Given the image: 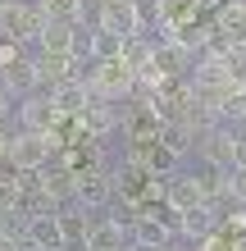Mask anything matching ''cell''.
Masks as SVG:
<instances>
[{"label": "cell", "mask_w": 246, "mask_h": 251, "mask_svg": "<svg viewBox=\"0 0 246 251\" xmlns=\"http://www.w3.org/2000/svg\"><path fill=\"white\" fill-rule=\"evenodd\" d=\"M0 238H5V242H23V238H27V215H23V210L0 215Z\"/></svg>", "instance_id": "obj_24"}, {"label": "cell", "mask_w": 246, "mask_h": 251, "mask_svg": "<svg viewBox=\"0 0 246 251\" xmlns=\"http://www.w3.org/2000/svg\"><path fill=\"white\" fill-rule=\"evenodd\" d=\"M91 27H100V32H110V37H137V23H133V0H105V5L96 9V19Z\"/></svg>", "instance_id": "obj_9"}, {"label": "cell", "mask_w": 246, "mask_h": 251, "mask_svg": "<svg viewBox=\"0 0 246 251\" xmlns=\"http://www.w3.org/2000/svg\"><path fill=\"white\" fill-rule=\"evenodd\" d=\"M50 23H82V0H37Z\"/></svg>", "instance_id": "obj_22"}, {"label": "cell", "mask_w": 246, "mask_h": 251, "mask_svg": "<svg viewBox=\"0 0 246 251\" xmlns=\"http://www.w3.org/2000/svg\"><path fill=\"white\" fill-rule=\"evenodd\" d=\"M50 160H55L50 132H23V128L9 132V169L14 174H41Z\"/></svg>", "instance_id": "obj_1"}, {"label": "cell", "mask_w": 246, "mask_h": 251, "mask_svg": "<svg viewBox=\"0 0 246 251\" xmlns=\"http://www.w3.org/2000/svg\"><path fill=\"white\" fill-rule=\"evenodd\" d=\"M78 251H82V247H78Z\"/></svg>", "instance_id": "obj_34"}, {"label": "cell", "mask_w": 246, "mask_h": 251, "mask_svg": "<svg viewBox=\"0 0 246 251\" xmlns=\"http://www.w3.org/2000/svg\"><path fill=\"white\" fill-rule=\"evenodd\" d=\"M214 228H219V219H214V210H210V205H196V210L178 215V242H187V247L205 242Z\"/></svg>", "instance_id": "obj_15"}, {"label": "cell", "mask_w": 246, "mask_h": 251, "mask_svg": "<svg viewBox=\"0 0 246 251\" xmlns=\"http://www.w3.org/2000/svg\"><path fill=\"white\" fill-rule=\"evenodd\" d=\"M151 50H155V37H123V46H119V60L133 69V73H141L151 64Z\"/></svg>", "instance_id": "obj_19"}, {"label": "cell", "mask_w": 246, "mask_h": 251, "mask_svg": "<svg viewBox=\"0 0 246 251\" xmlns=\"http://www.w3.org/2000/svg\"><path fill=\"white\" fill-rule=\"evenodd\" d=\"M9 165V128H0V169Z\"/></svg>", "instance_id": "obj_28"}, {"label": "cell", "mask_w": 246, "mask_h": 251, "mask_svg": "<svg viewBox=\"0 0 246 251\" xmlns=\"http://www.w3.org/2000/svg\"><path fill=\"white\" fill-rule=\"evenodd\" d=\"M164 251H192V247H187V242H169Z\"/></svg>", "instance_id": "obj_30"}, {"label": "cell", "mask_w": 246, "mask_h": 251, "mask_svg": "<svg viewBox=\"0 0 246 251\" xmlns=\"http://www.w3.org/2000/svg\"><path fill=\"white\" fill-rule=\"evenodd\" d=\"M14 114H19V128H23V132H50L55 124H60V110L50 105V96H46V92L23 96L19 105H14Z\"/></svg>", "instance_id": "obj_5"}, {"label": "cell", "mask_w": 246, "mask_h": 251, "mask_svg": "<svg viewBox=\"0 0 246 251\" xmlns=\"http://www.w3.org/2000/svg\"><path fill=\"white\" fill-rule=\"evenodd\" d=\"M27 242H37L41 251H64L60 219H55V215H32V219H27Z\"/></svg>", "instance_id": "obj_17"}, {"label": "cell", "mask_w": 246, "mask_h": 251, "mask_svg": "<svg viewBox=\"0 0 246 251\" xmlns=\"http://www.w3.org/2000/svg\"><path fill=\"white\" fill-rule=\"evenodd\" d=\"M123 251H141V247H123Z\"/></svg>", "instance_id": "obj_33"}, {"label": "cell", "mask_w": 246, "mask_h": 251, "mask_svg": "<svg viewBox=\"0 0 246 251\" xmlns=\"http://www.w3.org/2000/svg\"><path fill=\"white\" fill-rule=\"evenodd\" d=\"M23 19H27L23 0H0V41H19V46H27V41H23Z\"/></svg>", "instance_id": "obj_18"}, {"label": "cell", "mask_w": 246, "mask_h": 251, "mask_svg": "<svg viewBox=\"0 0 246 251\" xmlns=\"http://www.w3.org/2000/svg\"><path fill=\"white\" fill-rule=\"evenodd\" d=\"M151 64L164 73V78H173V82H182V78H192V69H196V55L187 50V46H178L173 37H155V50H151Z\"/></svg>", "instance_id": "obj_3"}, {"label": "cell", "mask_w": 246, "mask_h": 251, "mask_svg": "<svg viewBox=\"0 0 246 251\" xmlns=\"http://www.w3.org/2000/svg\"><path fill=\"white\" fill-rule=\"evenodd\" d=\"M205 19L201 0H160V32H182Z\"/></svg>", "instance_id": "obj_13"}, {"label": "cell", "mask_w": 246, "mask_h": 251, "mask_svg": "<svg viewBox=\"0 0 246 251\" xmlns=\"http://www.w3.org/2000/svg\"><path fill=\"white\" fill-rule=\"evenodd\" d=\"M133 23L137 37H155L160 32V0H133Z\"/></svg>", "instance_id": "obj_21"}, {"label": "cell", "mask_w": 246, "mask_h": 251, "mask_svg": "<svg viewBox=\"0 0 246 251\" xmlns=\"http://www.w3.org/2000/svg\"><path fill=\"white\" fill-rule=\"evenodd\" d=\"M233 169H246V128L233 124Z\"/></svg>", "instance_id": "obj_25"}, {"label": "cell", "mask_w": 246, "mask_h": 251, "mask_svg": "<svg viewBox=\"0 0 246 251\" xmlns=\"http://www.w3.org/2000/svg\"><path fill=\"white\" fill-rule=\"evenodd\" d=\"M41 192H46V201L55 210H64V205L78 201V174L64 169V165H46L41 169Z\"/></svg>", "instance_id": "obj_7"}, {"label": "cell", "mask_w": 246, "mask_h": 251, "mask_svg": "<svg viewBox=\"0 0 246 251\" xmlns=\"http://www.w3.org/2000/svg\"><path fill=\"white\" fill-rule=\"evenodd\" d=\"M133 247L128 242V228H119L110 215H91V228H87V247L82 251H123Z\"/></svg>", "instance_id": "obj_10"}, {"label": "cell", "mask_w": 246, "mask_h": 251, "mask_svg": "<svg viewBox=\"0 0 246 251\" xmlns=\"http://www.w3.org/2000/svg\"><path fill=\"white\" fill-rule=\"evenodd\" d=\"M14 251H41V247H37V242H27V238H23V242H19V247H14Z\"/></svg>", "instance_id": "obj_29"}, {"label": "cell", "mask_w": 246, "mask_h": 251, "mask_svg": "<svg viewBox=\"0 0 246 251\" xmlns=\"http://www.w3.org/2000/svg\"><path fill=\"white\" fill-rule=\"evenodd\" d=\"M32 64H37L41 92H55L60 82H73L82 69V60H73V55H46V50H32Z\"/></svg>", "instance_id": "obj_6"}, {"label": "cell", "mask_w": 246, "mask_h": 251, "mask_svg": "<svg viewBox=\"0 0 246 251\" xmlns=\"http://www.w3.org/2000/svg\"><path fill=\"white\" fill-rule=\"evenodd\" d=\"M0 87L14 96V100H23V96H32L41 92V82H37V64H32V55H19L5 73H0Z\"/></svg>", "instance_id": "obj_11"}, {"label": "cell", "mask_w": 246, "mask_h": 251, "mask_svg": "<svg viewBox=\"0 0 246 251\" xmlns=\"http://www.w3.org/2000/svg\"><path fill=\"white\" fill-rule=\"evenodd\" d=\"M242 128H246V110H242Z\"/></svg>", "instance_id": "obj_32"}, {"label": "cell", "mask_w": 246, "mask_h": 251, "mask_svg": "<svg viewBox=\"0 0 246 251\" xmlns=\"http://www.w3.org/2000/svg\"><path fill=\"white\" fill-rule=\"evenodd\" d=\"M164 205L173 215H187V210H196V205H205V197H201V187H196V178L187 169H178V174L164 178Z\"/></svg>", "instance_id": "obj_8"}, {"label": "cell", "mask_w": 246, "mask_h": 251, "mask_svg": "<svg viewBox=\"0 0 246 251\" xmlns=\"http://www.w3.org/2000/svg\"><path fill=\"white\" fill-rule=\"evenodd\" d=\"M228 197H233L237 205H246V169H233V174H228Z\"/></svg>", "instance_id": "obj_26"}, {"label": "cell", "mask_w": 246, "mask_h": 251, "mask_svg": "<svg viewBox=\"0 0 246 251\" xmlns=\"http://www.w3.org/2000/svg\"><path fill=\"white\" fill-rule=\"evenodd\" d=\"M14 247H19V242H5V238H0V251H14Z\"/></svg>", "instance_id": "obj_31"}, {"label": "cell", "mask_w": 246, "mask_h": 251, "mask_svg": "<svg viewBox=\"0 0 246 251\" xmlns=\"http://www.w3.org/2000/svg\"><path fill=\"white\" fill-rule=\"evenodd\" d=\"M160 142H164L178 160H187V155L196 151V132L187 128V124H164V128H160Z\"/></svg>", "instance_id": "obj_20"}, {"label": "cell", "mask_w": 246, "mask_h": 251, "mask_svg": "<svg viewBox=\"0 0 246 251\" xmlns=\"http://www.w3.org/2000/svg\"><path fill=\"white\" fill-rule=\"evenodd\" d=\"M160 114H155L146 100H123V132L119 137L128 146H151V142H160Z\"/></svg>", "instance_id": "obj_2"}, {"label": "cell", "mask_w": 246, "mask_h": 251, "mask_svg": "<svg viewBox=\"0 0 246 251\" xmlns=\"http://www.w3.org/2000/svg\"><path fill=\"white\" fill-rule=\"evenodd\" d=\"M78 205L87 215H100L114 205V178L110 169H91V174H78Z\"/></svg>", "instance_id": "obj_4"}, {"label": "cell", "mask_w": 246, "mask_h": 251, "mask_svg": "<svg viewBox=\"0 0 246 251\" xmlns=\"http://www.w3.org/2000/svg\"><path fill=\"white\" fill-rule=\"evenodd\" d=\"M19 210V174L14 169H0V215Z\"/></svg>", "instance_id": "obj_23"}, {"label": "cell", "mask_w": 246, "mask_h": 251, "mask_svg": "<svg viewBox=\"0 0 246 251\" xmlns=\"http://www.w3.org/2000/svg\"><path fill=\"white\" fill-rule=\"evenodd\" d=\"M55 219H60V238H64V251H78L87 247V228H91V215L82 210V205H64V210H55Z\"/></svg>", "instance_id": "obj_14"}, {"label": "cell", "mask_w": 246, "mask_h": 251, "mask_svg": "<svg viewBox=\"0 0 246 251\" xmlns=\"http://www.w3.org/2000/svg\"><path fill=\"white\" fill-rule=\"evenodd\" d=\"M214 27L228 46H246V0H224L214 9Z\"/></svg>", "instance_id": "obj_12"}, {"label": "cell", "mask_w": 246, "mask_h": 251, "mask_svg": "<svg viewBox=\"0 0 246 251\" xmlns=\"http://www.w3.org/2000/svg\"><path fill=\"white\" fill-rule=\"evenodd\" d=\"M46 96H50V105L60 110L64 119H78V114L91 105V100H87V87H82L78 78H73V82H60V87H55V92H46Z\"/></svg>", "instance_id": "obj_16"}, {"label": "cell", "mask_w": 246, "mask_h": 251, "mask_svg": "<svg viewBox=\"0 0 246 251\" xmlns=\"http://www.w3.org/2000/svg\"><path fill=\"white\" fill-rule=\"evenodd\" d=\"M19 55H27V46H19V41H0V73H5Z\"/></svg>", "instance_id": "obj_27"}]
</instances>
